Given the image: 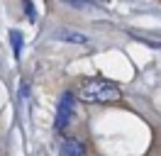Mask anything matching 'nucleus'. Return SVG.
Segmentation results:
<instances>
[{
	"instance_id": "obj_1",
	"label": "nucleus",
	"mask_w": 161,
	"mask_h": 156,
	"mask_svg": "<svg viewBox=\"0 0 161 156\" xmlns=\"http://www.w3.org/2000/svg\"><path fill=\"white\" fill-rule=\"evenodd\" d=\"M76 95L83 100V103H117L122 98V88L117 83H110L105 78H86L78 86Z\"/></svg>"
},
{
	"instance_id": "obj_2",
	"label": "nucleus",
	"mask_w": 161,
	"mask_h": 156,
	"mask_svg": "<svg viewBox=\"0 0 161 156\" xmlns=\"http://www.w3.org/2000/svg\"><path fill=\"white\" fill-rule=\"evenodd\" d=\"M73 110H76V98H73V93H71V90H66V93L61 95V100H59V110H56V122H54V127H56L59 132H64V129L71 125Z\"/></svg>"
},
{
	"instance_id": "obj_3",
	"label": "nucleus",
	"mask_w": 161,
	"mask_h": 156,
	"mask_svg": "<svg viewBox=\"0 0 161 156\" xmlns=\"http://www.w3.org/2000/svg\"><path fill=\"white\" fill-rule=\"evenodd\" d=\"M61 156H88V149H86V144L80 139L66 136L64 144H61Z\"/></svg>"
},
{
	"instance_id": "obj_4",
	"label": "nucleus",
	"mask_w": 161,
	"mask_h": 156,
	"mask_svg": "<svg viewBox=\"0 0 161 156\" xmlns=\"http://www.w3.org/2000/svg\"><path fill=\"white\" fill-rule=\"evenodd\" d=\"M54 34H56V37H66V42H73V44H86V42H88L86 34L73 32V29H66V27H64V29H56Z\"/></svg>"
},
{
	"instance_id": "obj_5",
	"label": "nucleus",
	"mask_w": 161,
	"mask_h": 156,
	"mask_svg": "<svg viewBox=\"0 0 161 156\" xmlns=\"http://www.w3.org/2000/svg\"><path fill=\"white\" fill-rule=\"evenodd\" d=\"M10 37H12V47H15V56H20V32H10Z\"/></svg>"
}]
</instances>
